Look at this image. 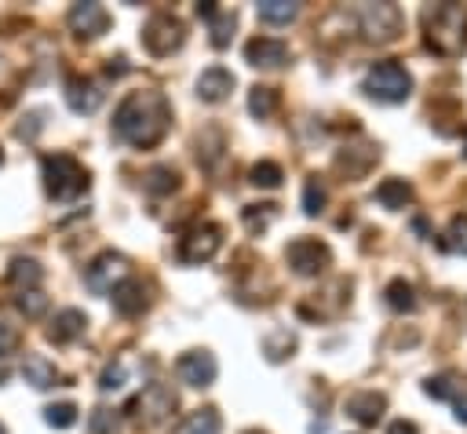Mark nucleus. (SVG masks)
Returning a JSON list of instances; mask_svg holds the SVG:
<instances>
[{
    "label": "nucleus",
    "instance_id": "nucleus-25",
    "mask_svg": "<svg viewBox=\"0 0 467 434\" xmlns=\"http://www.w3.org/2000/svg\"><path fill=\"white\" fill-rule=\"evenodd\" d=\"M438 248L441 252H452V255H467V215H456L445 233L438 237Z\"/></svg>",
    "mask_w": 467,
    "mask_h": 434
},
{
    "label": "nucleus",
    "instance_id": "nucleus-5",
    "mask_svg": "<svg viewBox=\"0 0 467 434\" xmlns=\"http://www.w3.org/2000/svg\"><path fill=\"white\" fill-rule=\"evenodd\" d=\"M219 244H223V230H219L215 222H197V226H190V230L179 237L175 255H179V263L197 266V263H208V259L219 252Z\"/></svg>",
    "mask_w": 467,
    "mask_h": 434
},
{
    "label": "nucleus",
    "instance_id": "nucleus-10",
    "mask_svg": "<svg viewBox=\"0 0 467 434\" xmlns=\"http://www.w3.org/2000/svg\"><path fill=\"white\" fill-rule=\"evenodd\" d=\"M171 408H175V394H171L164 383H146L142 394L131 401V412H135L142 423H161V419L171 416Z\"/></svg>",
    "mask_w": 467,
    "mask_h": 434
},
{
    "label": "nucleus",
    "instance_id": "nucleus-35",
    "mask_svg": "<svg viewBox=\"0 0 467 434\" xmlns=\"http://www.w3.org/2000/svg\"><path fill=\"white\" fill-rule=\"evenodd\" d=\"M88 434H117V412L95 408L91 419H88Z\"/></svg>",
    "mask_w": 467,
    "mask_h": 434
},
{
    "label": "nucleus",
    "instance_id": "nucleus-2",
    "mask_svg": "<svg viewBox=\"0 0 467 434\" xmlns=\"http://www.w3.org/2000/svg\"><path fill=\"white\" fill-rule=\"evenodd\" d=\"M423 40L434 55L456 58L467 47V7L460 4H438L423 11Z\"/></svg>",
    "mask_w": 467,
    "mask_h": 434
},
{
    "label": "nucleus",
    "instance_id": "nucleus-42",
    "mask_svg": "<svg viewBox=\"0 0 467 434\" xmlns=\"http://www.w3.org/2000/svg\"><path fill=\"white\" fill-rule=\"evenodd\" d=\"M0 434H7V430H4V423H0Z\"/></svg>",
    "mask_w": 467,
    "mask_h": 434
},
{
    "label": "nucleus",
    "instance_id": "nucleus-40",
    "mask_svg": "<svg viewBox=\"0 0 467 434\" xmlns=\"http://www.w3.org/2000/svg\"><path fill=\"white\" fill-rule=\"evenodd\" d=\"M387 434H420V430H416V423H409V419H394Z\"/></svg>",
    "mask_w": 467,
    "mask_h": 434
},
{
    "label": "nucleus",
    "instance_id": "nucleus-36",
    "mask_svg": "<svg viewBox=\"0 0 467 434\" xmlns=\"http://www.w3.org/2000/svg\"><path fill=\"white\" fill-rule=\"evenodd\" d=\"M274 215H277L274 204H248V208H244V222H248V230H263Z\"/></svg>",
    "mask_w": 467,
    "mask_h": 434
},
{
    "label": "nucleus",
    "instance_id": "nucleus-33",
    "mask_svg": "<svg viewBox=\"0 0 467 434\" xmlns=\"http://www.w3.org/2000/svg\"><path fill=\"white\" fill-rule=\"evenodd\" d=\"M124 379H128V365H124V361H109V365L102 368V376H99V390H102V394H113V390L124 387Z\"/></svg>",
    "mask_w": 467,
    "mask_h": 434
},
{
    "label": "nucleus",
    "instance_id": "nucleus-1",
    "mask_svg": "<svg viewBox=\"0 0 467 434\" xmlns=\"http://www.w3.org/2000/svg\"><path fill=\"white\" fill-rule=\"evenodd\" d=\"M171 124V106L161 91H131L113 113V135L135 150H150L164 139Z\"/></svg>",
    "mask_w": 467,
    "mask_h": 434
},
{
    "label": "nucleus",
    "instance_id": "nucleus-28",
    "mask_svg": "<svg viewBox=\"0 0 467 434\" xmlns=\"http://www.w3.org/2000/svg\"><path fill=\"white\" fill-rule=\"evenodd\" d=\"M387 306H394V310H416V292H412V284L409 281H390L387 284Z\"/></svg>",
    "mask_w": 467,
    "mask_h": 434
},
{
    "label": "nucleus",
    "instance_id": "nucleus-9",
    "mask_svg": "<svg viewBox=\"0 0 467 434\" xmlns=\"http://www.w3.org/2000/svg\"><path fill=\"white\" fill-rule=\"evenodd\" d=\"M124 277H131V266H128V259H124L120 252H102V255H95L91 266L84 270V281H88V288H91L95 295L113 292Z\"/></svg>",
    "mask_w": 467,
    "mask_h": 434
},
{
    "label": "nucleus",
    "instance_id": "nucleus-19",
    "mask_svg": "<svg viewBox=\"0 0 467 434\" xmlns=\"http://www.w3.org/2000/svg\"><path fill=\"white\" fill-rule=\"evenodd\" d=\"M22 379L33 387V390H47V387H58V368H55V361H47L44 354H26V361H22Z\"/></svg>",
    "mask_w": 467,
    "mask_h": 434
},
{
    "label": "nucleus",
    "instance_id": "nucleus-15",
    "mask_svg": "<svg viewBox=\"0 0 467 434\" xmlns=\"http://www.w3.org/2000/svg\"><path fill=\"white\" fill-rule=\"evenodd\" d=\"M146 306H150V299H146V284H142V281L124 277V281L113 288V310H117V314L135 317V314H142Z\"/></svg>",
    "mask_w": 467,
    "mask_h": 434
},
{
    "label": "nucleus",
    "instance_id": "nucleus-38",
    "mask_svg": "<svg viewBox=\"0 0 467 434\" xmlns=\"http://www.w3.org/2000/svg\"><path fill=\"white\" fill-rule=\"evenodd\" d=\"M18 346V328L15 325H7V321H0V357L4 354H11Z\"/></svg>",
    "mask_w": 467,
    "mask_h": 434
},
{
    "label": "nucleus",
    "instance_id": "nucleus-20",
    "mask_svg": "<svg viewBox=\"0 0 467 434\" xmlns=\"http://www.w3.org/2000/svg\"><path fill=\"white\" fill-rule=\"evenodd\" d=\"M40 277H44V270L36 259H11V266H7V284L18 292H33L40 284Z\"/></svg>",
    "mask_w": 467,
    "mask_h": 434
},
{
    "label": "nucleus",
    "instance_id": "nucleus-39",
    "mask_svg": "<svg viewBox=\"0 0 467 434\" xmlns=\"http://www.w3.org/2000/svg\"><path fill=\"white\" fill-rule=\"evenodd\" d=\"M36 128H40V113L22 117V124H18V139H33V135H36Z\"/></svg>",
    "mask_w": 467,
    "mask_h": 434
},
{
    "label": "nucleus",
    "instance_id": "nucleus-26",
    "mask_svg": "<svg viewBox=\"0 0 467 434\" xmlns=\"http://www.w3.org/2000/svg\"><path fill=\"white\" fill-rule=\"evenodd\" d=\"M296 15H299V7L288 4V0H263L259 4V18L270 22V26H288Z\"/></svg>",
    "mask_w": 467,
    "mask_h": 434
},
{
    "label": "nucleus",
    "instance_id": "nucleus-29",
    "mask_svg": "<svg viewBox=\"0 0 467 434\" xmlns=\"http://www.w3.org/2000/svg\"><path fill=\"white\" fill-rule=\"evenodd\" d=\"M263 350H266V357H270V361L292 357V350H296V336L281 328V332H274V336H266V339H263Z\"/></svg>",
    "mask_w": 467,
    "mask_h": 434
},
{
    "label": "nucleus",
    "instance_id": "nucleus-43",
    "mask_svg": "<svg viewBox=\"0 0 467 434\" xmlns=\"http://www.w3.org/2000/svg\"><path fill=\"white\" fill-rule=\"evenodd\" d=\"M463 153H467V139H463Z\"/></svg>",
    "mask_w": 467,
    "mask_h": 434
},
{
    "label": "nucleus",
    "instance_id": "nucleus-37",
    "mask_svg": "<svg viewBox=\"0 0 467 434\" xmlns=\"http://www.w3.org/2000/svg\"><path fill=\"white\" fill-rule=\"evenodd\" d=\"M423 390H427L431 398H456V390H452V379H449V376H434V379H427V383H423Z\"/></svg>",
    "mask_w": 467,
    "mask_h": 434
},
{
    "label": "nucleus",
    "instance_id": "nucleus-13",
    "mask_svg": "<svg viewBox=\"0 0 467 434\" xmlns=\"http://www.w3.org/2000/svg\"><path fill=\"white\" fill-rule=\"evenodd\" d=\"M288 58H292V51H288V44L277 40V36H252V40L244 44V62H248V66L281 69Z\"/></svg>",
    "mask_w": 467,
    "mask_h": 434
},
{
    "label": "nucleus",
    "instance_id": "nucleus-14",
    "mask_svg": "<svg viewBox=\"0 0 467 434\" xmlns=\"http://www.w3.org/2000/svg\"><path fill=\"white\" fill-rule=\"evenodd\" d=\"M66 106H69L73 113H95V109L102 106L99 84L88 80V77H69V80H66Z\"/></svg>",
    "mask_w": 467,
    "mask_h": 434
},
{
    "label": "nucleus",
    "instance_id": "nucleus-16",
    "mask_svg": "<svg viewBox=\"0 0 467 434\" xmlns=\"http://www.w3.org/2000/svg\"><path fill=\"white\" fill-rule=\"evenodd\" d=\"M84 328H88V317H84L80 310L66 306V310H58V314L51 317V325H47V339L62 346V343H73V339H80V336H84Z\"/></svg>",
    "mask_w": 467,
    "mask_h": 434
},
{
    "label": "nucleus",
    "instance_id": "nucleus-21",
    "mask_svg": "<svg viewBox=\"0 0 467 434\" xmlns=\"http://www.w3.org/2000/svg\"><path fill=\"white\" fill-rule=\"evenodd\" d=\"M219 412L215 408H197V412H190L186 419H179L175 427H171V434H219Z\"/></svg>",
    "mask_w": 467,
    "mask_h": 434
},
{
    "label": "nucleus",
    "instance_id": "nucleus-24",
    "mask_svg": "<svg viewBox=\"0 0 467 434\" xmlns=\"http://www.w3.org/2000/svg\"><path fill=\"white\" fill-rule=\"evenodd\" d=\"M208 40H212V47H226L230 44V36H234V26H237V15L234 11H223V7H215L208 18Z\"/></svg>",
    "mask_w": 467,
    "mask_h": 434
},
{
    "label": "nucleus",
    "instance_id": "nucleus-23",
    "mask_svg": "<svg viewBox=\"0 0 467 434\" xmlns=\"http://www.w3.org/2000/svg\"><path fill=\"white\" fill-rule=\"evenodd\" d=\"M175 186H179V171H175L171 164H157V168H150V171L142 175V190L153 193V197H164V193H171Z\"/></svg>",
    "mask_w": 467,
    "mask_h": 434
},
{
    "label": "nucleus",
    "instance_id": "nucleus-4",
    "mask_svg": "<svg viewBox=\"0 0 467 434\" xmlns=\"http://www.w3.org/2000/svg\"><path fill=\"white\" fill-rule=\"evenodd\" d=\"M361 88H365L368 98L390 106V102H405V98H409L412 77H409V69H405L401 62H376V66H368Z\"/></svg>",
    "mask_w": 467,
    "mask_h": 434
},
{
    "label": "nucleus",
    "instance_id": "nucleus-18",
    "mask_svg": "<svg viewBox=\"0 0 467 434\" xmlns=\"http://www.w3.org/2000/svg\"><path fill=\"white\" fill-rule=\"evenodd\" d=\"M230 91H234V73L223 69V66H208V69L197 77V95H201L204 102H223Z\"/></svg>",
    "mask_w": 467,
    "mask_h": 434
},
{
    "label": "nucleus",
    "instance_id": "nucleus-7",
    "mask_svg": "<svg viewBox=\"0 0 467 434\" xmlns=\"http://www.w3.org/2000/svg\"><path fill=\"white\" fill-rule=\"evenodd\" d=\"M358 26L368 40L390 44L401 33V11H398V4H365L358 11Z\"/></svg>",
    "mask_w": 467,
    "mask_h": 434
},
{
    "label": "nucleus",
    "instance_id": "nucleus-27",
    "mask_svg": "<svg viewBox=\"0 0 467 434\" xmlns=\"http://www.w3.org/2000/svg\"><path fill=\"white\" fill-rule=\"evenodd\" d=\"M248 109H252V117H259V120H266L274 109H277V91L274 88H252L248 91Z\"/></svg>",
    "mask_w": 467,
    "mask_h": 434
},
{
    "label": "nucleus",
    "instance_id": "nucleus-32",
    "mask_svg": "<svg viewBox=\"0 0 467 434\" xmlns=\"http://www.w3.org/2000/svg\"><path fill=\"white\" fill-rule=\"evenodd\" d=\"M325 197H328V193H325V182H321L317 175H310L306 186H303V212H306V215H317V212L325 208Z\"/></svg>",
    "mask_w": 467,
    "mask_h": 434
},
{
    "label": "nucleus",
    "instance_id": "nucleus-6",
    "mask_svg": "<svg viewBox=\"0 0 467 434\" xmlns=\"http://www.w3.org/2000/svg\"><path fill=\"white\" fill-rule=\"evenodd\" d=\"M182 40H186V29H182V22H179L175 15H168V11L153 15V18L142 26V47H146L150 55H157V58L179 51Z\"/></svg>",
    "mask_w": 467,
    "mask_h": 434
},
{
    "label": "nucleus",
    "instance_id": "nucleus-12",
    "mask_svg": "<svg viewBox=\"0 0 467 434\" xmlns=\"http://www.w3.org/2000/svg\"><path fill=\"white\" fill-rule=\"evenodd\" d=\"M215 357L208 350H186L179 361H175V376L186 383V387H212L215 383Z\"/></svg>",
    "mask_w": 467,
    "mask_h": 434
},
{
    "label": "nucleus",
    "instance_id": "nucleus-8",
    "mask_svg": "<svg viewBox=\"0 0 467 434\" xmlns=\"http://www.w3.org/2000/svg\"><path fill=\"white\" fill-rule=\"evenodd\" d=\"M285 259H288V266H292L299 277H317V274L332 263V252H328V244L317 241V237H296V241H288Z\"/></svg>",
    "mask_w": 467,
    "mask_h": 434
},
{
    "label": "nucleus",
    "instance_id": "nucleus-17",
    "mask_svg": "<svg viewBox=\"0 0 467 434\" xmlns=\"http://www.w3.org/2000/svg\"><path fill=\"white\" fill-rule=\"evenodd\" d=\"M383 408H387V398L376 394V390H361V394H350L347 398V416L358 419L361 427H372L383 416Z\"/></svg>",
    "mask_w": 467,
    "mask_h": 434
},
{
    "label": "nucleus",
    "instance_id": "nucleus-41",
    "mask_svg": "<svg viewBox=\"0 0 467 434\" xmlns=\"http://www.w3.org/2000/svg\"><path fill=\"white\" fill-rule=\"evenodd\" d=\"M452 405H456V419H460V423H467V390H463V394H456V398H452Z\"/></svg>",
    "mask_w": 467,
    "mask_h": 434
},
{
    "label": "nucleus",
    "instance_id": "nucleus-44",
    "mask_svg": "<svg viewBox=\"0 0 467 434\" xmlns=\"http://www.w3.org/2000/svg\"><path fill=\"white\" fill-rule=\"evenodd\" d=\"M0 160H4V157H0Z\"/></svg>",
    "mask_w": 467,
    "mask_h": 434
},
{
    "label": "nucleus",
    "instance_id": "nucleus-30",
    "mask_svg": "<svg viewBox=\"0 0 467 434\" xmlns=\"http://www.w3.org/2000/svg\"><path fill=\"white\" fill-rule=\"evenodd\" d=\"M44 423L55 427V430H66L77 423V405L73 401H58V405H47L44 408Z\"/></svg>",
    "mask_w": 467,
    "mask_h": 434
},
{
    "label": "nucleus",
    "instance_id": "nucleus-11",
    "mask_svg": "<svg viewBox=\"0 0 467 434\" xmlns=\"http://www.w3.org/2000/svg\"><path fill=\"white\" fill-rule=\"evenodd\" d=\"M66 22H69V29H73L80 40H95V36H102V33L109 29V11H106L102 4L84 0V4H73V7H69Z\"/></svg>",
    "mask_w": 467,
    "mask_h": 434
},
{
    "label": "nucleus",
    "instance_id": "nucleus-3",
    "mask_svg": "<svg viewBox=\"0 0 467 434\" xmlns=\"http://www.w3.org/2000/svg\"><path fill=\"white\" fill-rule=\"evenodd\" d=\"M40 171H44V190L51 201H77L80 193H88V168L69 157V153H47L40 160Z\"/></svg>",
    "mask_w": 467,
    "mask_h": 434
},
{
    "label": "nucleus",
    "instance_id": "nucleus-34",
    "mask_svg": "<svg viewBox=\"0 0 467 434\" xmlns=\"http://www.w3.org/2000/svg\"><path fill=\"white\" fill-rule=\"evenodd\" d=\"M15 306H18L26 317H40V314L47 310V295H40L36 288H33V292H18V295H15Z\"/></svg>",
    "mask_w": 467,
    "mask_h": 434
},
{
    "label": "nucleus",
    "instance_id": "nucleus-22",
    "mask_svg": "<svg viewBox=\"0 0 467 434\" xmlns=\"http://www.w3.org/2000/svg\"><path fill=\"white\" fill-rule=\"evenodd\" d=\"M376 201H379L383 208L398 212V208H405V204L412 201V186H409L405 179H383V182L376 186Z\"/></svg>",
    "mask_w": 467,
    "mask_h": 434
},
{
    "label": "nucleus",
    "instance_id": "nucleus-31",
    "mask_svg": "<svg viewBox=\"0 0 467 434\" xmlns=\"http://www.w3.org/2000/svg\"><path fill=\"white\" fill-rule=\"evenodd\" d=\"M252 182L255 186H263V190H274V186H281V164H274V160H259V164H252Z\"/></svg>",
    "mask_w": 467,
    "mask_h": 434
}]
</instances>
